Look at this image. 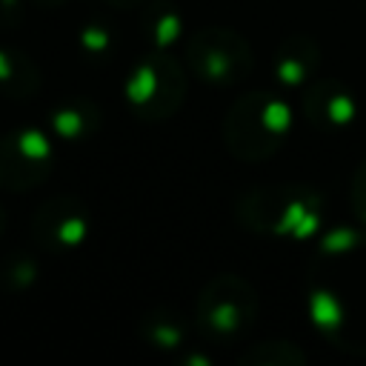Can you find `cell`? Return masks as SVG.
I'll use <instances>...</instances> for the list:
<instances>
[{
    "mask_svg": "<svg viewBox=\"0 0 366 366\" xmlns=\"http://www.w3.org/2000/svg\"><path fill=\"white\" fill-rule=\"evenodd\" d=\"M292 109L289 103L266 89L240 94L223 120V137L237 160L260 163L272 157L289 137Z\"/></svg>",
    "mask_w": 366,
    "mask_h": 366,
    "instance_id": "obj_1",
    "label": "cell"
},
{
    "mask_svg": "<svg viewBox=\"0 0 366 366\" xmlns=\"http://www.w3.org/2000/svg\"><path fill=\"white\" fill-rule=\"evenodd\" d=\"M252 66L254 54L249 40L229 26H203L186 40V69L214 89L243 83Z\"/></svg>",
    "mask_w": 366,
    "mask_h": 366,
    "instance_id": "obj_2",
    "label": "cell"
},
{
    "mask_svg": "<svg viewBox=\"0 0 366 366\" xmlns=\"http://www.w3.org/2000/svg\"><path fill=\"white\" fill-rule=\"evenodd\" d=\"M126 100L143 120H166L186 100V71L166 49H152L126 77Z\"/></svg>",
    "mask_w": 366,
    "mask_h": 366,
    "instance_id": "obj_3",
    "label": "cell"
},
{
    "mask_svg": "<svg viewBox=\"0 0 366 366\" xmlns=\"http://www.w3.org/2000/svg\"><path fill=\"white\" fill-rule=\"evenodd\" d=\"M254 317H257V295L237 274L212 277L203 286L194 306V320L200 332L214 343L234 340L254 323Z\"/></svg>",
    "mask_w": 366,
    "mask_h": 366,
    "instance_id": "obj_4",
    "label": "cell"
},
{
    "mask_svg": "<svg viewBox=\"0 0 366 366\" xmlns=\"http://www.w3.org/2000/svg\"><path fill=\"white\" fill-rule=\"evenodd\" d=\"M320 197L300 186H277L249 194L240 203V217L246 226L272 234H309L320 223Z\"/></svg>",
    "mask_w": 366,
    "mask_h": 366,
    "instance_id": "obj_5",
    "label": "cell"
},
{
    "mask_svg": "<svg viewBox=\"0 0 366 366\" xmlns=\"http://www.w3.org/2000/svg\"><path fill=\"white\" fill-rule=\"evenodd\" d=\"M54 172V143L43 129L20 126L0 134V189L31 192Z\"/></svg>",
    "mask_w": 366,
    "mask_h": 366,
    "instance_id": "obj_6",
    "label": "cell"
},
{
    "mask_svg": "<svg viewBox=\"0 0 366 366\" xmlns=\"http://www.w3.org/2000/svg\"><path fill=\"white\" fill-rule=\"evenodd\" d=\"M92 232L89 206L77 194H54L43 200L31 217V240L40 252L69 254L86 243Z\"/></svg>",
    "mask_w": 366,
    "mask_h": 366,
    "instance_id": "obj_7",
    "label": "cell"
},
{
    "mask_svg": "<svg viewBox=\"0 0 366 366\" xmlns=\"http://www.w3.org/2000/svg\"><path fill=\"white\" fill-rule=\"evenodd\" d=\"M300 106H303L306 120L323 132L346 129L357 114V103L352 92L337 80H317L309 89H303Z\"/></svg>",
    "mask_w": 366,
    "mask_h": 366,
    "instance_id": "obj_8",
    "label": "cell"
},
{
    "mask_svg": "<svg viewBox=\"0 0 366 366\" xmlns=\"http://www.w3.org/2000/svg\"><path fill=\"white\" fill-rule=\"evenodd\" d=\"M103 123V112L100 106L92 100V97H66L60 100L51 114H49V126H51V134L66 140V143H80V140H89L97 134Z\"/></svg>",
    "mask_w": 366,
    "mask_h": 366,
    "instance_id": "obj_9",
    "label": "cell"
},
{
    "mask_svg": "<svg viewBox=\"0 0 366 366\" xmlns=\"http://www.w3.org/2000/svg\"><path fill=\"white\" fill-rule=\"evenodd\" d=\"M320 63V49L312 37H303V34H295V37H286L277 51H274V77L283 89H300L306 86V80L315 74Z\"/></svg>",
    "mask_w": 366,
    "mask_h": 366,
    "instance_id": "obj_10",
    "label": "cell"
},
{
    "mask_svg": "<svg viewBox=\"0 0 366 366\" xmlns=\"http://www.w3.org/2000/svg\"><path fill=\"white\" fill-rule=\"evenodd\" d=\"M40 66L17 46H0V94L9 100H29L40 92Z\"/></svg>",
    "mask_w": 366,
    "mask_h": 366,
    "instance_id": "obj_11",
    "label": "cell"
},
{
    "mask_svg": "<svg viewBox=\"0 0 366 366\" xmlns=\"http://www.w3.org/2000/svg\"><path fill=\"white\" fill-rule=\"evenodd\" d=\"M37 272H40V266H37L34 254H29L23 249L11 252L9 257L0 260V292H6V295L26 292L37 280Z\"/></svg>",
    "mask_w": 366,
    "mask_h": 366,
    "instance_id": "obj_12",
    "label": "cell"
},
{
    "mask_svg": "<svg viewBox=\"0 0 366 366\" xmlns=\"http://www.w3.org/2000/svg\"><path fill=\"white\" fill-rule=\"evenodd\" d=\"M140 332L143 337L152 343V346H160V349H174L180 346V340L186 337V326L180 323L177 315H172L169 309H154L143 317L140 323Z\"/></svg>",
    "mask_w": 366,
    "mask_h": 366,
    "instance_id": "obj_13",
    "label": "cell"
},
{
    "mask_svg": "<svg viewBox=\"0 0 366 366\" xmlns=\"http://www.w3.org/2000/svg\"><path fill=\"white\" fill-rule=\"evenodd\" d=\"M243 363H303L306 360V355L300 352V349H295L292 343H286V340H266V343H260L257 349H249L243 357H240Z\"/></svg>",
    "mask_w": 366,
    "mask_h": 366,
    "instance_id": "obj_14",
    "label": "cell"
},
{
    "mask_svg": "<svg viewBox=\"0 0 366 366\" xmlns=\"http://www.w3.org/2000/svg\"><path fill=\"white\" fill-rule=\"evenodd\" d=\"M146 29H149V37H152V49H169V43H174L183 31L180 17L169 9H154L146 17Z\"/></svg>",
    "mask_w": 366,
    "mask_h": 366,
    "instance_id": "obj_15",
    "label": "cell"
},
{
    "mask_svg": "<svg viewBox=\"0 0 366 366\" xmlns=\"http://www.w3.org/2000/svg\"><path fill=\"white\" fill-rule=\"evenodd\" d=\"M80 46L89 54H109L112 51V29L103 23H89L80 31Z\"/></svg>",
    "mask_w": 366,
    "mask_h": 366,
    "instance_id": "obj_16",
    "label": "cell"
},
{
    "mask_svg": "<svg viewBox=\"0 0 366 366\" xmlns=\"http://www.w3.org/2000/svg\"><path fill=\"white\" fill-rule=\"evenodd\" d=\"M352 206H355L357 217L366 223V160L360 163V169L352 180Z\"/></svg>",
    "mask_w": 366,
    "mask_h": 366,
    "instance_id": "obj_17",
    "label": "cell"
},
{
    "mask_svg": "<svg viewBox=\"0 0 366 366\" xmlns=\"http://www.w3.org/2000/svg\"><path fill=\"white\" fill-rule=\"evenodd\" d=\"M112 6H117V9H140V6H146V3H154V0H109Z\"/></svg>",
    "mask_w": 366,
    "mask_h": 366,
    "instance_id": "obj_18",
    "label": "cell"
},
{
    "mask_svg": "<svg viewBox=\"0 0 366 366\" xmlns=\"http://www.w3.org/2000/svg\"><path fill=\"white\" fill-rule=\"evenodd\" d=\"M34 6H43V9H57V6H63L66 0H31Z\"/></svg>",
    "mask_w": 366,
    "mask_h": 366,
    "instance_id": "obj_19",
    "label": "cell"
},
{
    "mask_svg": "<svg viewBox=\"0 0 366 366\" xmlns=\"http://www.w3.org/2000/svg\"><path fill=\"white\" fill-rule=\"evenodd\" d=\"M3 232H6V209L0 206V237H3Z\"/></svg>",
    "mask_w": 366,
    "mask_h": 366,
    "instance_id": "obj_20",
    "label": "cell"
}]
</instances>
